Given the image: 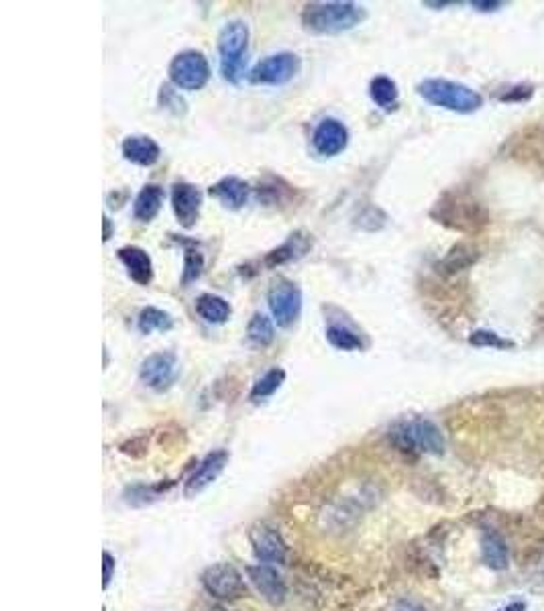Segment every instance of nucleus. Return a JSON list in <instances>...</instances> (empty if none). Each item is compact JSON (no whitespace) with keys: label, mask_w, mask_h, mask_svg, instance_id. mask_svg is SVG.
Here are the masks:
<instances>
[{"label":"nucleus","mask_w":544,"mask_h":611,"mask_svg":"<svg viewBox=\"0 0 544 611\" xmlns=\"http://www.w3.org/2000/svg\"><path fill=\"white\" fill-rule=\"evenodd\" d=\"M119 259L124 265V269H127L129 277L133 279L137 285H149L151 279H153V261L149 253L145 251L141 247H135V245H127V247H121L119 249Z\"/></svg>","instance_id":"obj_16"},{"label":"nucleus","mask_w":544,"mask_h":611,"mask_svg":"<svg viewBox=\"0 0 544 611\" xmlns=\"http://www.w3.org/2000/svg\"><path fill=\"white\" fill-rule=\"evenodd\" d=\"M172 488V483H157V485H135V488H131L127 491V502L131 505H145V504H151V502H156V499H159L164 493Z\"/></svg>","instance_id":"obj_29"},{"label":"nucleus","mask_w":544,"mask_h":611,"mask_svg":"<svg viewBox=\"0 0 544 611\" xmlns=\"http://www.w3.org/2000/svg\"><path fill=\"white\" fill-rule=\"evenodd\" d=\"M208 192L212 198H217L225 208L241 210L249 200V192H251V188H249V183L242 182L241 178L229 175V178L218 180L215 186L208 190Z\"/></svg>","instance_id":"obj_17"},{"label":"nucleus","mask_w":544,"mask_h":611,"mask_svg":"<svg viewBox=\"0 0 544 611\" xmlns=\"http://www.w3.org/2000/svg\"><path fill=\"white\" fill-rule=\"evenodd\" d=\"M285 381V371L282 367H274V369H269L268 373H263L259 379L255 381V386L251 389V402L253 403H261L269 400L271 395H274L279 387L284 386Z\"/></svg>","instance_id":"obj_28"},{"label":"nucleus","mask_w":544,"mask_h":611,"mask_svg":"<svg viewBox=\"0 0 544 611\" xmlns=\"http://www.w3.org/2000/svg\"><path fill=\"white\" fill-rule=\"evenodd\" d=\"M226 465H229V453L226 451H215V453L206 454L200 461V465L196 467L192 477L188 479L183 493H186L188 497H194L198 496V493H202L206 488H210V485L215 483L220 475H223Z\"/></svg>","instance_id":"obj_14"},{"label":"nucleus","mask_w":544,"mask_h":611,"mask_svg":"<svg viewBox=\"0 0 544 611\" xmlns=\"http://www.w3.org/2000/svg\"><path fill=\"white\" fill-rule=\"evenodd\" d=\"M137 328L141 335H151V333H170L174 328V318L172 314H167L166 310H159V308L147 306L139 312L137 318Z\"/></svg>","instance_id":"obj_26"},{"label":"nucleus","mask_w":544,"mask_h":611,"mask_svg":"<svg viewBox=\"0 0 544 611\" xmlns=\"http://www.w3.org/2000/svg\"><path fill=\"white\" fill-rule=\"evenodd\" d=\"M430 216L437 220V223L445 225L453 231L459 233H480L481 228L489 223L488 210L483 208V204H480L475 198L459 192H448L435 204Z\"/></svg>","instance_id":"obj_2"},{"label":"nucleus","mask_w":544,"mask_h":611,"mask_svg":"<svg viewBox=\"0 0 544 611\" xmlns=\"http://www.w3.org/2000/svg\"><path fill=\"white\" fill-rule=\"evenodd\" d=\"M204 271V257L202 253L198 251V249H186V253H183V274H182V284L188 285L196 282L198 277L202 276Z\"/></svg>","instance_id":"obj_31"},{"label":"nucleus","mask_w":544,"mask_h":611,"mask_svg":"<svg viewBox=\"0 0 544 611\" xmlns=\"http://www.w3.org/2000/svg\"><path fill=\"white\" fill-rule=\"evenodd\" d=\"M310 247H312L310 234L298 231V233H293L292 237L284 242V245H279L277 249H274V251L263 257V265L269 269H274L284 263L296 261L300 259V257H304Z\"/></svg>","instance_id":"obj_18"},{"label":"nucleus","mask_w":544,"mask_h":611,"mask_svg":"<svg viewBox=\"0 0 544 611\" xmlns=\"http://www.w3.org/2000/svg\"><path fill=\"white\" fill-rule=\"evenodd\" d=\"M196 314L208 324H225L231 318L233 308L225 298L215 296V293H202L196 300Z\"/></svg>","instance_id":"obj_22"},{"label":"nucleus","mask_w":544,"mask_h":611,"mask_svg":"<svg viewBox=\"0 0 544 611\" xmlns=\"http://www.w3.org/2000/svg\"><path fill=\"white\" fill-rule=\"evenodd\" d=\"M534 94V88L531 84H518V86H512L506 90L504 94H499V100L502 102H524V100H531Z\"/></svg>","instance_id":"obj_32"},{"label":"nucleus","mask_w":544,"mask_h":611,"mask_svg":"<svg viewBox=\"0 0 544 611\" xmlns=\"http://www.w3.org/2000/svg\"><path fill=\"white\" fill-rule=\"evenodd\" d=\"M172 208L175 218H178V223L183 228L196 226L198 218H200L202 192L196 186H192V183H175L172 190Z\"/></svg>","instance_id":"obj_13"},{"label":"nucleus","mask_w":544,"mask_h":611,"mask_svg":"<svg viewBox=\"0 0 544 611\" xmlns=\"http://www.w3.org/2000/svg\"><path fill=\"white\" fill-rule=\"evenodd\" d=\"M469 343L473 344V347H481V349H499V351H506V349H514L516 344L508 338H504L502 335L494 333V330H475V333L469 336Z\"/></svg>","instance_id":"obj_30"},{"label":"nucleus","mask_w":544,"mask_h":611,"mask_svg":"<svg viewBox=\"0 0 544 611\" xmlns=\"http://www.w3.org/2000/svg\"><path fill=\"white\" fill-rule=\"evenodd\" d=\"M459 3H424V6H430V9H443V6H455Z\"/></svg>","instance_id":"obj_36"},{"label":"nucleus","mask_w":544,"mask_h":611,"mask_svg":"<svg viewBox=\"0 0 544 611\" xmlns=\"http://www.w3.org/2000/svg\"><path fill=\"white\" fill-rule=\"evenodd\" d=\"M249 47V25L245 21H229L218 33L220 73L226 82L239 84L245 76V60Z\"/></svg>","instance_id":"obj_5"},{"label":"nucleus","mask_w":544,"mask_h":611,"mask_svg":"<svg viewBox=\"0 0 544 611\" xmlns=\"http://www.w3.org/2000/svg\"><path fill=\"white\" fill-rule=\"evenodd\" d=\"M249 540H251L257 561L282 564L288 558V544L276 528L266 524L255 526L249 534Z\"/></svg>","instance_id":"obj_12"},{"label":"nucleus","mask_w":544,"mask_h":611,"mask_svg":"<svg viewBox=\"0 0 544 611\" xmlns=\"http://www.w3.org/2000/svg\"><path fill=\"white\" fill-rule=\"evenodd\" d=\"M480 259V251L473 245H467V242H459L455 245L451 251H448L443 261L438 263V271L445 276H455L459 271H465L472 267Z\"/></svg>","instance_id":"obj_21"},{"label":"nucleus","mask_w":544,"mask_h":611,"mask_svg":"<svg viewBox=\"0 0 544 611\" xmlns=\"http://www.w3.org/2000/svg\"><path fill=\"white\" fill-rule=\"evenodd\" d=\"M370 97L381 110L392 113V110L398 108L400 102L398 84L387 76H375L370 82Z\"/></svg>","instance_id":"obj_24"},{"label":"nucleus","mask_w":544,"mask_h":611,"mask_svg":"<svg viewBox=\"0 0 544 611\" xmlns=\"http://www.w3.org/2000/svg\"><path fill=\"white\" fill-rule=\"evenodd\" d=\"M481 556L483 563L494 571H504L510 563L508 547L497 534H485L481 539Z\"/></svg>","instance_id":"obj_25"},{"label":"nucleus","mask_w":544,"mask_h":611,"mask_svg":"<svg viewBox=\"0 0 544 611\" xmlns=\"http://www.w3.org/2000/svg\"><path fill=\"white\" fill-rule=\"evenodd\" d=\"M327 341L339 351L367 349V341H363V336L359 335L355 328H351L349 324H343V322H328Z\"/></svg>","instance_id":"obj_23"},{"label":"nucleus","mask_w":544,"mask_h":611,"mask_svg":"<svg viewBox=\"0 0 544 611\" xmlns=\"http://www.w3.org/2000/svg\"><path fill=\"white\" fill-rule=\"evenodd\" d=\"M102 561H105V573H102V577H105V589H106L115 573V558L110 556V552H105V555H102Z\"/></svg>","instance_id":"obj_34"},{"label":"nucleus","mask_w":544,"mask_h":611,"mask_svg":"<svg viewBox=\"0 0 544 611\" xmlns=\"http://www.w3.org/2000/svg\"><path fill=\"white\" fill-rule=\"evenodd\" d=\"M395 611H424L418 603L414 601H402L398 603V607H395Z\"/></svg>","instance_id":"obj_35"},{"label":"nucleus","mask_w":544,"mask_h":611,"mask_svg":"<svg viewBox=\"0 0 544 611\" xmlns=\"http://www.w3.org/2000/svg\"><path fill=\"white\" fill-rule=\"evenodd\" d=\"M349 129L336 119H322L312 132V147L322 157H336L347 149Z\"/></svg>","instance_id":"obj_11"},{"label":"nucleus","mask_w":544,"mask_h":611,"mask_svg":"<svg viewBox=\"0 0 544 611\" xmlns=\"http://www.w3.org/2000/svg\"><path fill=\"white\" fill-rule=\"evenodd\" d=\"M121 149H123L124 159L141 167H151L153 164H157L161 157V147L153 141L151 137H143V135L127 137L123 141Z\"/></svg>","instance_id":"obj_19"},{"label":"nucleus","mask_w":544,"mask_h":611,"mask_svg":"<svg viewBox=\"0 0 544 611\" xmlns=\"http://www.w3.org/2000/svg\"><path fill=\"white\" fill-rule=\"evenodd\" d=\"M247 338H249V343L255 344V347H261V349L269 347L276 338L274 320L261 312L253 314V318L247 324Z\"/></svg>","instance_id":"obj_27"},{"label":"nucleus","mask_w":544,"mask_h":611,"mask_svg":"<svg viewBox=\"0 0 544 611\" xmlns=\"http://www.w3.org/2000/svg\"><path fill=\"white\" fill-rule=\"evenodd\" d=\"M110 239V220L105 216V242H108Z\"/></svg>","instance_id":"obj_37"},{"label":"nucleus","mask_w":544,"mask_h":611,"mask_svg":"<svg viewBox=\"0 0 544 611\" xmlns=\"http://www.w3.org/2000/svg\"><path fill=\"white\" fill-rule=\"evenodd\" d=\"M268 306L277 327L290 328L302 314V290L292 279L279 277L268 292Z\"/></svg>","instance_id":"obj_8"},{"label":"nucleus","mask_w":544,"mask_h":611,"mask_svg":"<svg viewBox=\"0 0 544 611\" xmlns=\"http://www.w3.org/2000/svg\"><path fill=\"white\" fill-rule=\"evenodd\" d=\"M300 68H302V62L296 54L279 51V54L257 62L253 70L247 73V80L255 86H284L298 76Z\"/></svg>","instance_id":"obj_7"},{"label":"nucleus","mask_w":544,"mask_h":611,"mask_svg":"<svg viewBox=\"0 0 544 611\" xmlns=\"http://www.w3.org/2000/svg\"><path fill=\"white\" fill-rule=\"evenodd\" d=\"M178 357L174 352H153V355L143 359L141 367H139V379L153 392H166V389L174 386L175 378H178Z\"/></svg>","instance_id":"obj_10"},{"label":"nucleus","mask_w":544,"mask_h":611,"mask_svg":"<svg viewBox=\"0 0 544 611\" xmlns=\"http://www.w3.org/2000/svg\"><path fill=\"white\" fill-rule=\"evenodd\" d=\"M416 92L432 106L459 115H472L483 106V97L473 88L445 78H429L416 86Z\"/></svg>","instance_id":"obj_3"},{"label":"nucleus","mask_w":544,"mask_h":611,"mask_svg":"<svg viewBox=\"0 0 544 611\" xmlns=\"http://www.w3.org/2000/svg\"><path fill=\"white\" fill-rule=\"evenodd\" d=\"M472 6L480 13H494L502 9L504 3H497V0H475V3H472Z\"/></svg>","instance_id":"obj_33"},{"label":"nucleus","mask_w":544,"mask_h":611,"mask_svg":"<svg viewBox=\"0 0 544 611\" xmlns=\"http://www.w3.org/2000/svg\"><path fill=\"white\" fill-rule=\"evenodd\" d=\"M167 73H170V80L175 88L186 92H196L208 84L210 64L202 51L186 49L174 57Z\"/></svg>","instance_id":"obj_6"},{"label":"nucleus","mask_w":544,"mask_h":611,"mask_svg":"<svg viewBox=\"0 0 544 611\" xmlns=\"http://www.w3.org/2000/svg\"><path fill=\"white\" fill-rule=\"evenodd\" d=\"M247 573L257 591H259L263 595V599L269 601L271 606H282L285 598H288V587H285V581L276 569H271V566H266V564H257V566H249Z\"/></svg>","instance_id":"obj_15"},{"label":"nucleus","mask_w":544,"mask_h":611,"mask_svg":"<svg viewBox=\"0 0 544 611\" xmlns=\"http://www.w3.org/2000/svg\"><path fill=\"white\" fill-rule=\"evenodd\" d=\"M389 438L400 448L402 453L410 454H435L440 456L445 453V437L440 432L438 426L430 420L414 418V420H404V422L395 424L389 430Z\"/></svg>","instance_id":"obj_4"},{"label":"nucleus","mask_w":544,"mask_h":611,"mask_svg":"<svg viewBox=\"0 0 544 611\" xmlns=\"http://www.w3.org/2000/svg\"><path fill=\"white\" fill-rule=\"evenodd\" d=\"M164 200H166L164 188L156 186V183H149V186H145L135 198L133 216L139 220V223H151V220L159 215Z\"/></svg>","instance_id":"obj_20"},{"label":"nucleus","mask_w":544,"mask_h":611,"mask_svg":"<svg viewBox=\"0 0 544 611\" xmlns=\"http://www.w3.org/2000/svg\"><path fill=\"white\" fill-rule=\"evenodd\" d=\"M367 19V9L357 3H310L302 11V27L312 35H339Z\"/></svg>","instance_id":"obj_1"},{"label":"nucleus","mask_w":544,"mask_h":611,"mask_svg":"<svg viewBox=\"0 0 544 611\" xmlns=\"http://www.w3.org/2000/svg\"><path fill=\"white\" fill-rule=\"evenodd\" d=\"M202 587L220 601L241 599L247 591L245 579L229 563H217L202 573Z\"/></svg>","instance_id":"obj_9"}]
</instances>
